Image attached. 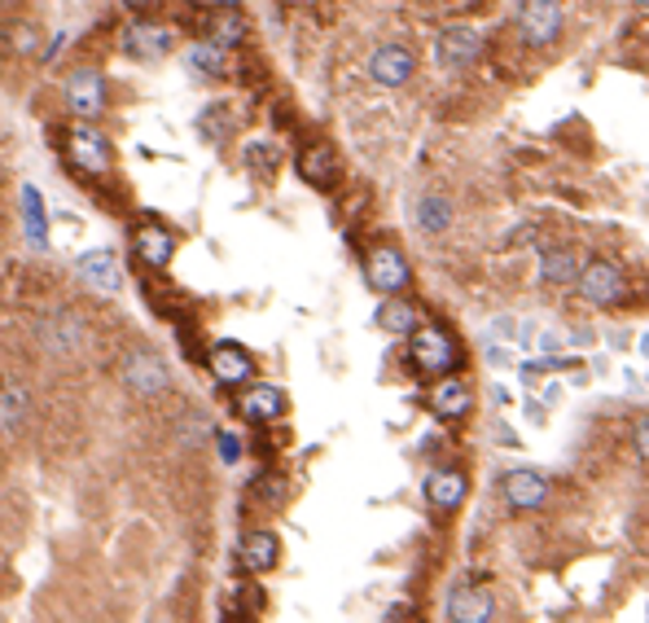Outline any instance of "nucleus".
Listing matches in <instances>:
<instances>
[{
    "label": "nucleus",
    "instance_id": "obj_8",
    "mask_svg": "<svg viewBox=\"0 0 649 623\" xmlns=\"http://www.w3.org/2000/svg\"><path fill=\"white\" fill-rule=\"evenodd\" d=\"M479 49H483V36H479L474 27H448V32H439V40H435V58H439L448 71L474 67Z\"/></svg>",
    "mask_w": 649,
    "mask_h": 623
},
{
    "label": "nucleus",
    "instance_id": "obj_6",
    "mask_svg": "<svg viewBox=\"0 0 649 623\" xmlns=\"http://www.w3.org/2000/svg\"><path fill=\"white\" fill-rule=\"evenodd\" d=\"M67 106H71V115H80L84 124L102 119V110H106V80H102L97 71H75V75L67 80Z\"/></svg>",
    "mask_w": 649,
    "mask_h": 623
},
{
    "label": "nucleus",
    "instance_id": "obj_23",
    "mask_svg": "<svg viewBox=\"0 0 649 623\" xmlns=\"http://www.w3.org/2000/svg\"><path fill=\"white\" fill-rule=\"evenodd\" d=\"M575 277H579V255H575L570 246L548 250V255L540 259V281H548V285H566V281H575Z\"/></svg>",
    "mask_w": 649,
    "mask_h": 623
},
{
    "label": "nucleus",
    "instance_id": "obj_26",
    "mask_svg": "<svg viewBox=\"0 0 649 623\" xmlns=\"http://www.w3.org/2000/svg\"><path fill=\"white\" fill-rule=\"evenodd\" d=\"M417 220H422L426 233H444V228L452 224V202L439 198V193H426L422 207H417Z\"/></svg>",
    "mask_w": 649,
    "mask_h": 623
},
{
    "label": "nucleus",
    "instance_id": "obj_15",
    "mask_svg": "<svg viewBox=\"0 0 649 623\" xmlns=\"http://www.w3.org/2000/svg\"><path fill=\"white\" fill-rule=\"evenodd\" d=\"M132 250H137L141 263H150V268H167V259L176 255V237H172L163 224H141V228L132 233Z\"/></svg>",
    "mask_w": 649,
    "mask_h": 623
},
{
    "label": "nucleus",
    "instance_id": "obj_10",
    "mask_svg": "<svg viewBox=\"0 0 649 623\" xmlns=\"http://www.w3.org/2000/svg\"><path fill=\"white\" fill-rule=\"evenodd\" d=\"M75 272H80V281H84L88 290H97V294H119V285H123L119 259H115L110 250H84L80 263H75Z\"/></svg>",
    "mask_w": 649,
    "mask_h": 623
},
{
    "label": "nucleus",
    "instance_id": "obj_32",
    "mask_svg": "<svg viewBox=\"0 0 649 623\" xmlns=\"http://www.w3.org/2000/svg\"><path fill=\"white\" fill-rule=\"evenodd\" d=\"M123 5H128L132 14H141V10H154V5H158V0H123Z\"/></svg>",
    "mask_w": 649,
    "mask_h": 623
},
{
    "label": "nucleus",
    "instance_id": "obj_11",
    "mask_svg": "<svg viewBox=\"0 0 649 623\" xmlns=\"http://www.w3.org/2000/svg\"><path fill=\"white\" fill-rule=\"evenodd\" d=\"M413 54L404 49V45H382L374 58H369V75H374V84H382V89H400V84H409V75H413Z\"/></svg>",
    "mask_w": 649,
    "mask_h": 623
},
{
    "label": "nucleus",
    "instance_id": "obj_1",
    "mask_svg": "<svg viewBox=\"0 0 649 623\" xmlns=\"http://www.w3.org/2000/svg\"><path fill=\"white\" fill-rule=\"evenodd\" d=\"M409 361H413L422 374L444 378V374H452V369H457L461 348L452 343V334H448V330H439V326H417V330L409 334Z\"/></svg>",
    "mask_w": 649,
    "mask_h": 623
},
{
    "label": "nucleus",
    "instance_id": "obj_18",
    "mask_svg": "<svg viewBox=\"0 0 649 623\" xmlns=\"http://www.w3.org/2000/svg\"><path fill=\"white\" fill-rule=\"evenodd\" d=\"M470 404H474V396H470V387H465L461 378H448V374H444V383L430 391V409H435V418H444V422L465 418Z\"/></svg>",
    "mask_w": 649,
    "mask_h": 623
},
{
    "label": "nucleus",
    "instance_id": "obj_33",
    "mask_svg": "<svg viewBox=\"0 0 649 623\" xmlns=\"http://www.w3.org/2000/svg\"><path fill=\"white\" fill-rule=\"evenodd\" d=\"M19 5V0H0V10H14Z\"/></svg>",
    "mask_w": 649,
    "mask_h": 623
},
{
    "label": "nucleus",
    "instance_id": "obj_34",
    "mask_svg": "<svg viewBox=\"0 0 649 623\" xmlns=\"http://www.w3.org/2000/svg\"><path fill=\"white\" fill-rule=\"evenodd\" d=\"M636 5H640V10H645V14H649V0H636Z\"/></svg>",
    "mask_w": 649,
    "mask_h": 623
},
{
    "label": "nucleus",
    "instance_id": "obj_35",
    "mask_svg": "<svg viewBox=\"0 0 649 623\" xmlns=\"http://www.w3.org/2000/svg\"><path fill=\"white\" fill-rule=\"evenodd\" d=\"M220 5H237V0H220Z\"/></svg>",
    "mask_w": 649,
    "mask_h": 623
},
{
    "label": "nucleus",
    "instance_id": "obj_20",
    "mask_svg": "<svg viewBox=\"0 0 649 623\" xmlns=\"http://www.w3.org/2000/svg\"><path fill=\"white\" fill-rule=\"evenodd\" d=\"M298 176H303L307 185H316V189H330V185L339 180V158H334V150H330V145L303 150V154H298Z\"/></svg>",
    "mask_w": 649,
    "mask_h": 623
},
{
    "label": "nucleus",
    "instance_id": "obj_4",
    "mask_svg": "<svg viewBox=\"0 0 649 623\" xmlns=\"http://www.w3.org/2000/svg\"><path fill=\"white\" fill-rule=\"evenodd\" d=\"M365 277H369V285H374L378 294H400V290L413 281L409 259H404L400 250H391V246H378V250L365 259Z\"/></svg>",
    "mask_w": 649,
    "mask_h": 623
},
{
    "label": "nucleus",
    "instance_id": "obj_14",
    "mask_svg": "<svg viewBox=\"0 0 649 623\" xmlns=\"http://www.w3.org/2000/svg\"><path fill=\"white\" fill-rule=\"evenodd\" d=\"M237 557H241V566H246L250 575H268V571L281 562V540H276L272 531H250V536H241Z\"/></svg>",
    "mask_w": 649,
    "mask_h": 623
},
{
    "label": "nucleus",
    "instance_id": "obj_30",
    "mask_svg": "<svg viewBox=\"0 0 649 623\" xmlns=\"http://www.w3.org/2000/svg\"><path fill=\"white\" fill-rule=\"evenodd\" d=\"M220 457H224V461H237V457H241V444H237V435L220 431Z\"/></svg>",
    "mask_w": 649,
    "mask_h": 623
},
{
    "label": "nucleus",
    "instance_id": "obj_12",
    "mask_svg": "<svg viewBox=\"0 0 649 623\" xmlns=\"http://www.w3.org/2000/svg\"><path fill=\"white\" fill-rule=\"evenodd\" d=\"M250 374H255V361H250L246 348L220 343V348L211 352V378H215L220 387H241V383H250Z\"/></svg>",
    "mask_w": 649,
    "mask_h": 623
},
{
    "label": "nucleus",
    "instance_id": "obj_17",
    "mask_svg": "<svg viewBox=\"0 0 649 623\" xmlns=\"http://www.w3.org/2000/svg\"><path fill=\"white\" fill-rule=\"evenodd\" d=\"M492 614H496L492 592H483V588H452L448 619H457V623H487Z\"/></svg>",
    "mask_w": 649,
    "mask_h": 623
},
{
    "label": "nucleus",
    "instance_id": "obj_24",
    "mask_svg": "<svg viewBox=\"0 0 649 623\" xmlns=\"http://www.w3.org/2000/svg\"><path fill=\"white\" fill-rule=\"evenodd\" d=\"M185 62H189L193 75H206V80H211V75H224V67H228V62H224V49L211 45V40L189 45V49H185Z\"/></svg>",
    "mask_w": 649,
    "mask_h": 623
},
{
    "label": "nucleus",
    "instance_id": "obj_7",
    "mask_svg": "<svg viewBox=\"0 0 649 623\" xmlns=\"http://www.w3.org/2000/svg\"><path fill=\"white\" fill-rule=\"evenodd\" d=\"M119 45H123L128 54H137V58H163V54H167V49L176 45V32H172V27H163V23H145V19H132V23L123 27Z\"/></svg>",
    "mask_w": 649,
    "mask_h": 623
},
{
    "label": "nucleus",
    "instance_id": "obj_22",
    "mask_svg": "<svg viewBox=\"0 0 649 623\" xmlns=\"http://www.w3.org/2000/svg\"><path fill=\"white\" fill-rule=\"evenodd\" d=\"M378 330H387V334H413L417 330V307L409 298L387 294V303L378 307Z\"/></svg>",
    "mask_w": 649,
    "mask_h": 623
},
{
    "label": "nucleus",
    "instance_id": "obj_9",
    "mask_svg": "<svg viewBox=\"0 0 649 623\" xmlns=\"http://www.w3.org/2000/svg\"><path fill=\"white\" fill-rule=\"evenodd\" d=\"M500 496L509 509H544L548 501V479L535 470H509L500 483Z\"/></svg>",
    "mask_w": 649,
    "mask_h": 623
},
{
    "label": "nucleus",
    "instance_id": "obj_27",
    "mask_svg": "<svg viewBox=\"0 0 649 623\" xmlns=\"http://www.w3.org/2000/svg\"><path fill=\"white\" fill-rule=\"evenodd\" d=\"M23 413H27V391L23 387H10L5 396H0V431L14 435L19 422H23Z\"/></svg>",
    "mask_w": 649,
    "mask_h": 623
},
{
    "label": "nucleus",
    "instance_id": "obj_28",
    "mask_svg": "<svg viewBox=\"0 0 649 623\" xmlns=\"http://www.w3.org/2000/svg\"><path fill=\"white\" fill-rule=\"evenodd\" d=\"M250 496L263 501V505H281L285 501V479L281 474H263V479L250 483Z\"/></svg>",
    "mask_w": 649,
    "mask_h": 623
},
{
    "label": "nucleus",
    "instance_id": "obj_13",
    "mask_svg": "<svg viewBox=\"0 0 649 623\" xmlns=\"http://www.w3.org/2000/svg\"><path fill=\"white\" fill-rule=\"evenodd\" d=\"M465 492H470V479L457 466H439V470L426 474V501L435 509H457L465 501Z\"/></svg>",
    "mask_w": 649,
    "mask_h": 623
},
{
    "label": "nucleus",
    "instance_id": "obj_19",
    "mask_svg": "<svg viewBox=\"0 0 649 623\" xmlns=\"http://www.w3.org/2000/svg\"><path fill=\"white\" fill-rule=\"evenodd\" d=\"M237 413L246 422H276L285 413V391L281 387H250L241 400H237Z\"/></svg>",
    "mask_w": 649,
    "mask_h": 623
},
{
    "label": "nucleus",
    "instance_id": "obj_3",
    "mask_svg": "<svg viewBox=\"0 0 649 623\" xmlns=\"http://www.w3.org/2000/svg\"><path fill=\"white\" fill-rule=\"evenodd\" d=\"M67 154H71V163H75L84 176H106L110 163H115L110 141H106L93 124H84V128H75V132L67 137Z\"/></svg>",
    "mask_w": 649,
    "mask_h": 623
},
{
    "label": "nucleus",
    "instance_id": "obj_16",
    "mask_svg": "<svg viewBox=\"0 0 649 623\" xmlns=\"http://www.w3.org/2000/svg\"><path fill=\"white\" fill-rule=\"evenodd\" d=\"M123 378H128V387L141 391V396H158V391H167V365H163L154 352H137V356H128Z\"/></svg>",
    "mask_w": 649,
    "mask_h": 623
},
{
    "label": "nucleus",
    "instance_id": "obj_2",
    "mask_svg": "<svg viewBox=\"0 0 649 623\" xmlns=\"http://www.w3.org/2000/svg\"><path fill=\"white\" fill-rule=\"evenodd\" d=\"M518 32L527 45L535 49H548L562 32V5L557 0H522L518 5Z\"/></svg>",
    "mask_w": 649,
    "mask_h": 623
},
{
    "label": "nucleus",
    "instance_id": "obj_29",
    "mask_svg": "<svg viewBox=\"0 0 649 623\" xmlns=\"http://www.w3.org/2000/svg\"><path fill=\"white\" fill-rule=\"evenodd\" d=\"M10 40H14V54H36L40 49V36L32 27H23V23L10 27Z\"/></svg>",
    "mask_w": 649,
    "mask_h": 623
},
{
    "label": "nucleus",
    "instance_id": "obj_31",
    "mask_svg": "<svg viewBox=\"0 0 649 623\" xmlns=\"http://www.w3.org/2000/svg\"><path fill=\"white\" fill-rule=\"evenodd\" d=\"M636 452L649 461V418H640V422H636Z\"/></svg>",
    "mask_w": 649,
    "mask_h": 623
},
{
    "label": "nucleus",
    "instance_id": "obj_21",
    "mask_svg": "<svg viewBox=\"0 0 649 623\" xmlns=\"http://www.w3.org/2000/svg\"><path fill=\"white\" fill-rule=\"evenodd\" d=\"M23 233L36 250H49V211L36 185H23Z\"/></svg>",
    "mask_w": 649,
    "mask_h": 623
},
{
    "label": "nucleus",
    "instance_id": "obj_5",
    "mask_svg": "<svg viewBox=\"0 0 649 623\" xmlns=\"http://www.w3.org/2000/svg\"><path fill=\"white\" fill-rule=\"evenodd\" d=\"M575 281H579V294H583L592 307H610L614 298H623V277H618V268L605 263V259H588Z\"/></svg>",
    "mask_w": 649,
    "mask_h": 623
},
{
    "label": "nucleus",
    "instance_id": "obj_25",
    "mask_svg": "<svg viewBox=\"0 0 649 623\" xmlns=\"http://www.w3.org/2000/svg\"><path fill=\"white\" fill-rule=\"evenodd\" d=\"M241 40H246V19H241V14L224 10V14L211 19V45H220V49L228 54V49H237Z\"/></svg>",
    "mask_w": 649,
    "mask_h": 623
}]
</instances>
